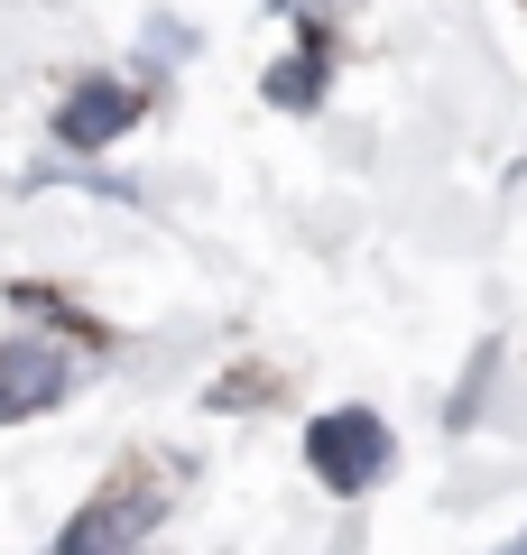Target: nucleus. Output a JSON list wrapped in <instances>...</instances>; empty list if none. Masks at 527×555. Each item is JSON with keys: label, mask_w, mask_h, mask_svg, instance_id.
Here are the masks:
<instances>
[{"label": "nucleus", "mask_w": 527, "mask_h": 555, "mask_svg": "<svg viewBox=\"0 0 527 555\" xmlns=\"http://www.w3.org/2000/svg\"><path fill=\"white\" fill-rule=\"evenodd\" d=\"M65 389H75V352H65V343H47V334L0 343V426H20V416H47Z\"/></svg>", "instance_id": "obj_3"}, {"label": "nucleus", "mask_w": 527, "mask_h": 555, "mask_svg": "<svg viewBox=\"0 0 527 555\" xmlns=\"http://www.w3.org/2000/svg\"><path fill=\"white\" fill-rule=\"evenodd\" d=\"M324 75H333V38H324L314 10H296V56L269 75V102L278 112H314V102H324Z\"/></svg>", "instance_id": "obj_5"}, {"label": "nucleus", "mask_w": 527, "mask_h": 555, "mask_svg": "<svg viewBox=\"0 0 527 555\" xmlns=\"http://www.w3.org/2000/svg\"><path fill=\"white\" fill-rule=\"evenodd\" d=\"M306 463H314L324 491L361 500L380 473H389V426H380L371 408H333V416H314V426H306Z\"/></svg>", "instance_id": "obj_2"}, {"label": "nucleus", "mask_w": 527, "mask_h": 555, "mask_svg": "<svg viewBox=\"0 0 527 555\" xmlns=\"http://www.w3.org/2000/svg\"><path fill=\"white\" fill-rule=\"evenodd\" d=\"M176 481H185V473H167L157 454L120 463V473L75 509V528H65L56 555H149V537H157V518H167V491H176Z\"/></svg>", "instance_id": "obj_1"}, {"label": "nucleus", "mask_w": 527, "mask_h": 555, "mask_svg": "<svg viewBox=\"0 0 527 555\" xmlns=\"http://www.w3.org/2000/svg\"><path fill=\"white\" fill-rule=\"evenodd\" d=\"M139 120V83H120V75H83L75 93L56 102V139L75 149V158H93V149H112L120 130Z\"/></svg>", "instance_id": "obj_4"}]
</instances>
